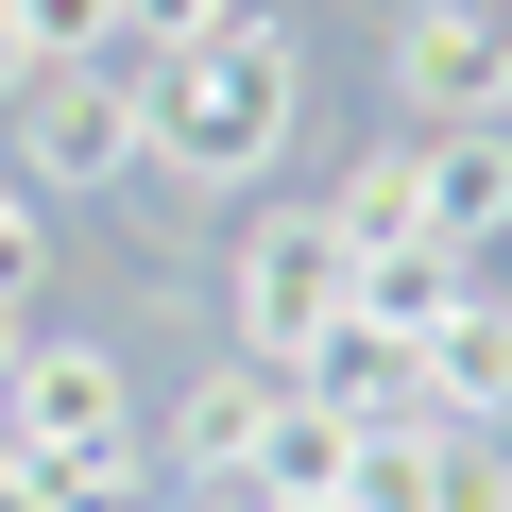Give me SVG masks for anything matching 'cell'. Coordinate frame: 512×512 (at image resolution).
<instances>
[{"label":"cell","mask_w":512,"mask_h":512,"mask_svg":"<svg viewBox=\"0 0 512 512\" xmlns=\"http://www.w3.org/2000/svg\"><path fill=\"white\" fill-rule=\"evenodd\" d=\"M291 137H308V35L274 18V0L222 18L205 52H154L137 69V171L171 205H256L291 171Z\"/></svg>","instance_id":"1"},{"label":"cell","mask_w":512,"mask_h":512,"mask_svg":"<svg viewBox=\"0 0 512 512\" xmlns=\"http://www.w3.org/2000/svg\"><path fill=\"white\" fill-rule=\"evenodd\" d=\"M342 308H359V256L325 239V205H239V239H222V342L291 376Z\"/></svg>","instance_id":"2"},{"label":"cell","mask_w":512,"mask_h":512,"mask_svg":"<svg viewBox=\"0 0 512 512\" xmlns=\"http://www.w3.org/2000/svg\"><path fill=\"white\" fill-rule=\"evenodd\" d=\"M0 444L18 461H120V444H154L137 427V359L86 342V325H18V359H0Z\"/></svg>","instance_id":"3"},{"label":"cell","mask_w":512,"mask_h":512,"mask_svg":"<svg viewBox=\"0 0 512 512\" xmlns=\"http://www.w3.org/2000/svg\"><path fill=\"white\" fill-rule=\"evenodd\" d=\"M0 171H18L35 205L137 188V69H35L18 103H0Z\"/></svg>","instance_id":"4"},{"label":"cell","mask_w":512,"mask_h":512,"mask_svg":"<svg viewBox=\"0 0 512 512\" xmlns=\"http://www.w3.org/2000/svg\"><path fill=\"white\" fill-rule=\"evenodd\" d=\"M444 120H512V0L393 18V137H444Z\"/></svg>","instance_id":"5"},{"label":"cell","mask_w":512,"mask_h":512,"mask_svg":"<svg viewBox=\"0 0 512 512\" xmlns=\"http://www.w3.org/2000/svg\"><path fill=\"white\" fill-rule=\"evenodd\" d=\"M274 393H291L274 359H239V342H222V359L171 393V427H154V478H171V495H188V478H239V461H256V427H274Z\"/></svg>","instance_id":"6"},{"label":"cell","mask_w":512,"mask_h":512,"mask_svg":"<svg viewBox=\"0 0 512 512\" xmlns=\"http://www.w3.org/2000/svg\"><path fill=\"white\" fill-rule=\"evenodd\" d=\"M410 205H427L444 256H495V239H512V120H444V137H410Z\"/></svg>","instance_id":"7"},{"label":"cell","mask_w":512,"mask_h":512,"mask_svg":"<svg viewBox=\"0 0 512 512\" xmlns=\"http://www.w3.org/2000/svg\"><path fill=\"white\" fill-rule=\"evenodd\" d=\"M478 291H495L478 256H444V239H376V256H359V308H342V325H376V342H410V359H427V342H444Z\"/></svg>","instance_id":"8"},{"label":"cell","mask_w":512,"mask_h":512,"mask_svg":"<svg viewBox=\"0 0 512 512\" xmlns=\"http://www.w3.org/2000/svg\"><path fill=\"white\" fill-rule=\"evenodd\" d=\"M427 427H478V444H512V291H478V308L427 342Z\"/></svg>","instance_id":"9"},{"label":"cell","mask_w":512,"mask_h":512,"mask_svg":"<svg viewBox=\"0 0 512 512\" xmlns=\"http://www.w3.org/2000/svg\"><path fill=\"white\" fill-rule=\"evenodd\" d=\"M342 478H359V427H342V410H325V393L291 376V393H274V427H256V461H239V495L308 512V495H342Z\"/></svg>","instance_id":"10"},{"label":"cell","mask_w":512,"mask_h":512,"mask_svg":"<svg viewBox=\"0 0 512 512\" xmlns=\"http://www.w3.org/2000/svg\"><path fill=\"white\" fill-rule=\"evenodd\" d=\"M291 376H308V393H325V410H342V427H359V444H376V427H410V410H427V359H410V342H376V325H325V342H308V359H291Z\"/></svg>","instance_id":"11"},{"label":"cell","mask_w":512,"mask_h":512,"mask_svg":"<svg viewBox=\"0 0 512 512\" xmlns=\"http://www.w3.org/2000/svg\"><path fill=\"white\" fill-rule=\"evenodd\" d=\"M325 239H342V256H376V239H427V205H410V137L342 154V188H325Z\"/></svg>","instance_id":"12"},{"label":"cell","mask_w":512,"mask_h":512,"mask_svg":"<svg viewBox=\"0 0 512 512\" xmlns=\"http://www.w3.org/2000/svg\"><path fill=\"white\" fill-rule=\"evenodd\" d=\"M0 18L35 35V69H137V35H120V0H0Z\"/></svg>","instance_id":"13"},{"label":"cell","mask_w":512,"mask_h":512,"mask_svg":"<svg viewBox=\"0 0 512 512\" xmlns=\"http://www.w3.org/2000/svg\"><path fill=\"white\" fill-rule=\"evenodd\" d=\"M35 291H52V205L0 171V308H35Z\"/></svg>","instance_id":"14"},{"label":"cell","mask_w":512,"mask_h":512,"mask_svg":"<svg viewBox=\"0 0 512 512\" xmlns=\"http://www.w3.org/2000/svg\"><path fill=\"white\" fill-rule=\"evenodd\" d=\"M222 18H256V0H120V35H137V69H154V52H205Z\"/></svg>","instance_id":"15"},{"label":"cell","mask_w":512,"mask_h":512,"mask_svg":"<svg viewBox=\"0 0 512 512\" xmlns=\"http://www.w3.org/2000/svg\"><path fill=\"white\" fill-rule=\"evenodd\" d=\"M171 512H274V495H239V478H188V495H171Z\"/></svg>","instance_id":"16"},{"label":"cell","mask_w":512,"mask_h":512,"mask_svg":"<svg viewBox=\"0 0 512 512\" xmlns=\"http://www.w3.org/2000/svg\"><path fill=\"white\" fill-rule=\"evenodd\" d=\"M18 86H35V35H18V18H0V103H18Z\"/></svg>","instance_id":"17"},{"label":"cell","mask_w":512,"mask_h":512,"mask_svg":"<svg viewBox=\"0 0 512 512\" xmlns=\"http://www.w3.org/2000/svg\"><path fill=\"white\" fill-rule=\"evenodd\" d=\"M0 512H52V478H35V461H0Z\"/></svg>","instance_id":"18"},{"label":"cell","mask_w":512,"mask_h":512,"mask_svg":"<svg viewBox=\"0 0 512 512\" xmlns=\"http://www.w3.org/2000/svg\"><path fill=\"white\" fill-rule=\"evenodd\" d=\"M308 512H376V495H359V478H342V495H308Z\"/></svg>","instance_id":"19"},{"label":"cell","mask_w":512,"mask_h":512,"mask_svg":"<svg viewBox=\"0 0 512 512\" xmlns=\"http://www.w3.org/2000/svg\"><path fill=\"white\" fill-rule=\"evenodd\" d=\"M478 512H512V444H495V495H478Z\"/></svg>","instance_id":"20"},{"label":"cell","mask_w":512,"mask_h":512,"mask_svg":"<svg viewBox=\"0 0 512 512\" xmlns=\"http://www.w3.org/2000/svg\"><path fill=\"white\" fill-rule=\"evenodd\" d=\"M393 18H427V0H393Z\"/></svg>","instance_id":"21"}]
</instances>
